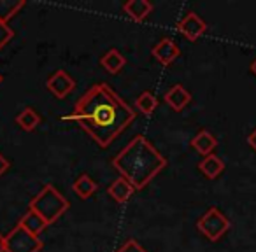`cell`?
<instances>
[{
    "label": "cell",
    "instance_id": "7c38bea8",
    "mask_svg": "<svg viewBox=\"0 0 256 252\" xmlns=\"http://www.w3.org/2000/svg\"><path fill=\"white\" fill-rule=\"evenodd\" d=\"M134 191H136V188H134L130 182L126 181V179L120 177L116 179V181L112 182V184L107 188V193H109V196L114 200V202L118 203H124L130 196L134 195Z\"/></svg>",
    "mask_w": 256,
    "mask_h": 252
},
{
    "label": "cell",
    "instance_id": "e0dca14e",
    "mask_svg": "<svg viewBox=\"0 0 256 252\" xmlns=\"http://www.w3.org/2000/svg\"><path fill=\"white\" fill-rule=\"evenodd\" d=\"M96 182L93 181L92 177H90L88 174H82L81 177H78V181L72 184V189H74V193L79 196V198H82V200H86V198H90V196L93 195V193L96 191Z\"/></svg>",
    "mask_w": 256,
    "mask_h": 252
},
{
    "label": "cell",
    "instance_id": "52a82bcc",
    "mask_svg": "<svg viewBox=\"0 0 256 252\" xmlns=\"http://www.w3.org/2000/svg\"><path fill=\"white\" fill-rule=\"evenodd\" d=\"M178 30H179V33H182V35L190 40V42H195L198 37H202L204 33H206L207 23L204 21L198 14H195V12H188V14L178 23Z\"/></svg>",
    "mask_w": 256,
    "mask_h": 252
},
{
    "label": "cell",
    "instance_id": "d4e9b609",
    "mask_svg": "<svg viewBox=\"0 0 256 252\" xmlns=\"http://www.w3.org/2000/svg\"><path fill=\"white\" fill-rule=\"evenodd\" d=\"M251 72H252V74L256 75V58H254V60L251 61Z\"/></svg>",
    "mask_w": 256,
    "mask_h": 252
},
{
    "label": "cell",
    "instance_id": "277c9868",
    "mask_svg": "<svg viewBox=\"0 0 256 252\" xmlns=\"http://www.w3.org/2000/svg\"><path fill=\"white\" fill-rule=\"evenodd\" d=\"M198 231L210 242H218L228 230H230V221L228 217L216 207H210L206 214L196 223Z\"/></svg>",
    "mask_w": 256,
    "mask_h": 252
},
{
    "label": "cell",
    "instance_id": "8fae6325",
    "mask_svg": "<svg viewBox=\"0 0 256 252\" xmlns=\"http://www.w3.org/2000/svg\"><path fill=\"white\" fill-rule=\"evenodd\" d=\"M216 146H218L216 137H214L210 132H207V130H200L192 140V147L198 154H202L204 158L212 154V151L216 149Z\"/></svg>",
    "mask_w": 256,
    "mask_h": 252
},
{
    "label": "cell",
    "instance_id": "5b68a950",
    "mask_svg": "<svg viewBox=\"0 0 256 252\" xmlns=\"http://www.w3.org/2000/svg\"><path fill=\"white\" fill-rule=\"evenodd\" d=\"M42 247V240L28 233L22 224H16L6 237V252H40Z\"/></svg>",
    "mask_w": 256,
    "mask_h": 252
},
{
    "label": "cell",
    "instance_id": "9a60e30c",
    "mask_svg": "<svg viewBox=\"0 0 256 252\" xmlns=\"http://www.w3.org/2000/svg\"><path fill=\"white\" fill-rule=\"evenodd\" d=\"M18 224H22L23 228H25L28 233H32V235H36V237H39L40 233H42L44 230L48 228V223L42 219V217L39 216V214H36V212H32V210H28V212L25 214V216L20 219V223Z\"/></svg>",
    "mask_w": 256,
    "mask_h": 252
},
{
    "label": "cell",
    "instance_id": "ac0fdd59",
    "mask_svg": "<svg viewBox=\"0 0 256 252\" xmlns=\"http://www.w3.org/2000/svg\"><path fill=\"white\" fill-rule=\"evenodd\" d=\"M22 7H25L23 0H0V21L8 23Z\"/></svg>",
    "mask_w": 256,
    "mask_h": 252
},
{
    "label": "cell",
    "instance_id": "ba28073f",
    "mask_svg": "<svg viewBox=\"0 0 256 252\" xmlns=\"http://www.w3.org/2000/svg\"><path fill=\"white\" fill-rule=\"evenodd\" d=\"M151 53H153V56L156 58L162 65L174 63V61L181 56V49H179L178 44H176L170 37H165V39H162L160 42H158L156 46L151 49Z\"/></svg>",
    "mask_w": 256,
    "mask_h": 252
},
{
    "label": "cell",
    "instance_id": "484cf974",
    "mask_svg": "<svg viewBox=\"0 0 256 252\" xmlns=\"http://www.w3.org/2000/svg\"><path fill=\"white\" fill-rule=\"evenodd\" d=\"M2 81H4V77H2V74H0V84H2Z\"/></svg>",
    "mask_w": 256,
    "mask_h": 252
},
{
    "label": "cell",
    "instance_id": "7a4b0ae2",
    "mask_svg": "<svg viewBox=\"0 0 256 252\" xmlns=\"http://www.w3.org/2000/svg\"><path fill=\"white\" fill-rule=\"evenodd\" d=\"M112 167L136 189H144L167 167V160L146 137L137 135L112 158Z\"/></svg>",
    "mask_w": 256,
    "mask_h": 252
},
{
    "label": "cell",
    "instance_id": "9c48e42d",
    "mask_svg": "<svg viewBox=\"0 0 256 252\" xmlns=\"http://www.w3.org/2000/svg\"><path fill=\"white\" fill-rule=\"evenodd\" d=\"M164 100L168 107H172V109L176 110V112H181V110L192 102V93H190L184 86L174 84L167 93H165Z\"/></svg>",
    "mask_w": 256,
    "mask_h": 252
},
{
    "label": "cell",
    "instance_id": "3957f363",
    "mask_svg": "<svg viewBox=\"0 0 256 252\" xmlns=\"http://www.w3.org/2000/svg\"><path fill=\"white\" fill-rule=\"evenodd\" d=\"M28 210L39 214L48 223V226H50V224L56 223V221L67 212L68 202L54 186L46 184L40 189L39 195H36L32 198V202H30V205H28Z\"/></svg>",
    "mask_w": 256,
    "mask_h": 252
},
{
    "label": "cell",
    "instance_id": "6da1fadb",
    "mask_svg": "<svg viewBox=\"0 0 256 252\" xmlns=\"http://www.w3.org/2000/svg\"><path fill=\"white\" fill-rule=\"evenodd\" d=\"M62 119L78 123L100 147H107L130 126L136 112L109 84L98 82L76 102L74 112Z\"/></svg>",
    "mask_w": 256,
    "mask_h": 252
},
{
    "label": "cell",
    "instance_id": "603a6c76",
    "mask_svg": "<svg viewBox=\"0 0 256 252\" xmlns=\"http://www.w3.org/2000/svg\"><path fill=\"white\" fill-rule=\"evenodd\" d=\"M248 144H249V146L252 147V149L256 151V128L252 130V132H251V133H249V135H248Z\"/></svg>",
    "mask_w": 256,
    "mask_h": 252
},
{
    "label": "cell",
    "instance_id": "7402d4cb",
    "mask_svg": "<svg viewBox=\"0 0 256 252\" xmlns=\"http://www.w3.org/2000/svg\"><path fill=\"white\" fill-rule=\"evenodd\" d=\"M8 168H9V161L4 158V154L0 153V177H2V175L8 172Z\"/></svg>",
    "mask_w": 256,
    "mask_h": 252
},
{
    "label": "cell",
    "instance_id": "d6986e66",
    "mask_svg": "<svg viewBox=\"0 0 256 252\" xmlns=\"http://www.w3.org/2000/svg\"><path fill=\"white\" fill-rule=\"evenodd\" d=\"M136 107L139 112L150 116V114H153L154 109L158 107V100L151 91H144L142 95H139V98L136 100Z\"/></svg>",
    "mask_w": 256,
    "mask_h": 252
},
{
    "label": "cell",
    "instance_id": "5bb4252c",
    "mask_svg": "<svg viewBox=\"0 0 256 252\" xmlns=\"http://www.w3.org/2000/svg\"><path fill=\"white\" fill-rule=\"evenodd\" d=\"M100 65H102L104 70L109 72V74H118V72L126 65V58H124L118 49H109L102 56Z\"/></svg>",
    "mask_w": 256,
    "mask_h": 252
},
{
    "label": "cell",
    "instance_id": "30bf717a",
    "mask_svg": "<svg viewBox=\"0 0 256 252\" xmlns=\"http://www.w3.org/2000/svg\"><path fill=\"white\" fill-rule=\"evenodd\" d=\"M153 11V4L150 0H128L123 5V12L132 21H144Z\"/></svg>",
    "mask_w": 256,
    "mask_h": 252
},
{
    "label": "cell",
    "instance_id": "ffe728a7",
    "mask_svg": "<svg viewBox=\"0 0 256 252\" xmlns=\"http://www.w3.org/2000/svg\"><path fill=\"white\" fill-rule=\"evenodd\" d=\"M14 37V30L8 25L6 21H0V49L6 47Z\"/></svg>",
    "mask_w": 256,
    "mask_h": 252
},
{
    "label": "cell",
    "instance_id": "cb8c5ba5",
    "mask_svg": "<svg viewBox=\"0 0 256 252\" xmlns=\"http://www.w3.org/2000/svg\"><path fill=\"white\" fill-rule=\"evenodd\" d=\"M0 252H6V237L0 233Z\"/></svg>",
    "mask_w": 256,
    "mask_h": 252
},
{
    "label": "cell",
    "instance_id": "2e32d148",
    "mask_svg": "<svg viewBox=\"0 0 256 252\" xmlns=\"http://www.w3.org/2000/svg\"><path fill=\"white\" fill-rule=\"evenodd\" d=\"M16 123H18L20 128L25 130V132H34V130L39 126L40 116L34 107H26V109H23L22 112L16 116Z\"/></svg>",
    "mask_w": 256,
    "mask_h": 252
},
{
    "label": "cell",
    "instance_id": "4fadbf2b",
    "mask_svg": "<svg viewBox=\"0 0 256 252\" xmlns=\"http://www.w3.org/2000/svg\"><path fill=\"white\" fill-rule=\"evenodd\" d=\"M198 170L206 175L207 179H216L223 174L224 170V163L221 158H218L216 154H209L206 156L202 161L198 163Z\"/></svg>",
    "mask_w": 256,
    "mask_h": 252
},
{
    "label": "cell",
    "instance_id": "8992f818",
    "mask_svg": "<svg viewBox=\"0 0 256 252\" xmlns=\"http://www.w3.org/2000/svg\"><path fill=\"white\" fill-rule=\"evenodd\" d=\"M46 86L54 98L64 100L76 89V81L65 70H56L50 79H48Z\"/></svg>",
    "mask_w": 256,
    "mask_h": 252
},
{
    "label": "cell",
    "instance_id": "44dd1931",
    "mask_svg": "<svg viewBox=\"0 0 256 252\" xmlns=\"http://www.w3.org/2000/svg\"><path fill=\"white\" fill-rule=\"evenodd\" d=\"M116 252H148V251L142 245L137 244L136 240H128V242H124V245H121Z\"/></svg>",
    "mask_w": 256,
    "mask_h": 252
}]
</instances>
